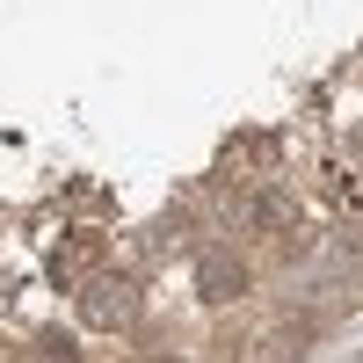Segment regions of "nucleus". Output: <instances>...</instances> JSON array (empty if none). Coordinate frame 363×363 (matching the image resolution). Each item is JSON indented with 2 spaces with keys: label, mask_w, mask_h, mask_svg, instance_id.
Wrapping results in <instances>:
<instances>
[{
  "label": "nucleus",
  "mask_w": 363,
  "mask_h": 363,
  "mask_svg": "<svg viewBox=\"0 0 363 363\" xmlns=\"http://www.w3.org/2000/svg\"><path fill=\"white\" fill-rule=\"evenodd\" d=\"M73 298H80V320L102 335H131L145 320V277H131V269H95Z\"/></svg>",
  "instance_id": "f257e3e1"
},
{
  "label": "nucleus",
  "mask_w": 363,
  "mask_h": 363,
  "mask_svg": "<svg viewBox=\"0 0 363 363\" xmlns=\"http://www.w3.org/2000/svg\"><path fill=\"white\" fill-rule=\"evenodd\" d=\"M247 291H255V262L233 240H203L196 247V298L203 306H240Z\"/></svg>",
  "instance_id": "f03ea898"
},
{
  "label": "nucleus",
  "mask_w": 363,
  "mask_h": 363,
  "mask_svg": "<svg viewBox=\"0 0 363 363\" xmlns=\"http://www.w3.org/2000/svg\"><path fill=\"white\" fill-rule=\"evenodd\" d=\"M95 269H102V233H73L66 247L51 255V277H58V284H73V291L95 277Z\"/></svg>",
  "instance_id": "7ed1b4c3"
}]
</instances>
